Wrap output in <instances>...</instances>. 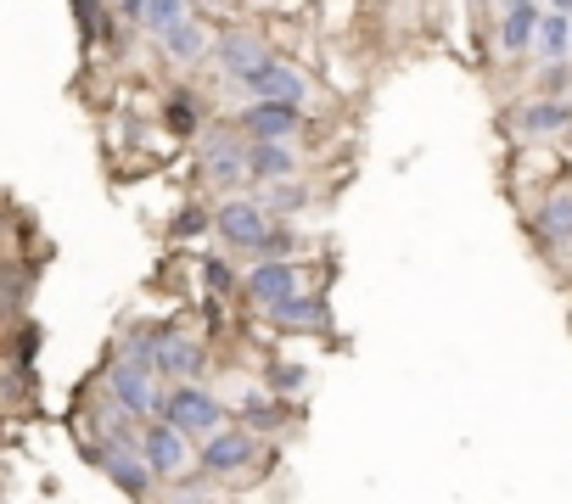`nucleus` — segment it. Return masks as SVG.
Here are the masks:
<instances>
[{
  "label": "nucleus",
  "mask_w": 572,
  "mask_h": 504,
  "mask_svg": "<svg viewBox=\"0 0 572 504\" xmlns=\"http://www.w3.org/2000/svg\"><path fill=\"white\" fill-rule=\"evenodd\" d=\"M567 118H572V107H567V101L545 95V101H528V107H522L511 124H516V135L545 140V135H561V129H567Z\"/></svg>",
  "instance_id": "nucleus-12"
},
{
  "label": "nucleus",
  "mask_w": 572,
  "mask_h": 504,
  "mask_svg": "<svg viewBox=\"0 0 572 504\" xmlns=\"http://www.w3.org/2000/svg\"><path fill=\"white\" fill-rule=\"evenodd\" d=\"M534 28H539V7H534V0H516V7H505L500 45H505V50H528V45H534Z\"/></svg>",
  "instance_id": "nucleus-17"
},
{
  "label": "nucleus",
  "mask_w": 572,
  "mask_h": 504,
  "mask_svg": "<svg viewBox=\"0 0 572 504\" xmlns=\"http://www.w3.org/2000/svg\"><path fill=\"white\" fill-rule=\"evenodd\" d=\"M567 129H572V118H567Z\"/></svg>",
  "instance_id": "nucleus-34"
},
{
  "label": "nucleus",
  "mask_w": 572,
  "mask_h": 504,
  "mask_svg": "<svg viewBox=\"0 0 572 504\" xmlns=\"http://www.w3.org/2000/svg\"><path fill=\"white\" fill-rule=\"evenodd\" d=\"M253 454H259V448H253L248 432H219V426H214L208 443H203V471H208V477H230V471H242Z\"/></svg>",
  "instance_id": "nucleus-7"
},
{
  "label": "nucleus",
  "mask_w": 572,
  "mask_h": 504,
  "mask_svg": "<svg viewBox=\"0 0 572 504\" xmlns=\"http://www.w3.org/2000/svg\"><path fill=\"white\" fill-rule=\"evenodd\" d=\"M158 415L174 426V432H214L219 426V398L208 387H174V392H158Z\"/></svg>",
  "instance_id": "nucleus-1"
},
{
  "label": "nucleus",
  "mask_w": 572,
  "mask_h": 504,
  "mask_svg": "<svg viewBox=\"0 0 572 504\" xmlns=\"http://www.w3.org/2000/svg\"><path fill=\"white\" fill-rule=\"evenodd\" d=\"M95 460H102V471L113 477V488H124V493H147L152 488V466H147V454H135L129 443H107V448H90Z\"/></svg>",
  "instance_id": "nucleus-4"
},
{
  "label": "nucleus",
  "mask_w": 572,
  "mask_h": 504,
  "mask_svg": "<svg viewBox=\"0 0 572 504\" xmlns=\"http://www.w3.org/2000/svg\"><path fill=\"white\" fill-rule=\"evenodd\" d=\"M185 7H203V0H185Z\"/></svg>",
  "instance_id": "nucleus-32"
},
{
  "label": "nucleus",
  "mask_w": 572,
  "mask_h": 504,
  "mask_svg": "<svg viewBox=\"0 0 572 504\" xmlns=\"http://www.w3.org/2000/svg\"><path fill=\"white\" fill-rule=\"evenodd\" d=\"M163 118H169L174 135H191V129H197V107H191V95H174L169 107H163Z\"/></svg>",
  "instance_id": "nucleus-22"
},
{
  "label": "nucleus",
  "mask_w": 572,
  "mask_h": 504,
  "mask_svg": "<svg viewBox=\"0 0 572 504\" xmlns=\"http://www.w3.org/2000/svg\"><path fill=\"white\" fill-rule=\"evenodd\" d=\"M270 185H275V180H270ZM270 202H275L281 214H293V208H304V191H298V185H275V191H270Z\"/></svg>",
  "instance_id": "nucleus-26"
},
{
  "label": "nucleus",
  "mask_w": 572,
  "mask_h": 504,
  "mask_svg": "<svg viewBox=\"0 0 572 504\" xmlns=\"http://www.w3.org/2000/svg\"><path fill=\"white\" fill-rule=\"evenodd\" d=\"M236 84H248L253 95H264V101H304V73L298 68H286V62H275V57H264V62H253Z\"/></svg>",
  "instance_id": "nucleus-5"
},
{
  "label": "nucleus",
  "mask_w": 572,
  "mask_h": 504,
  "mask_svg": "<svg viewBox=\"0 0 572 504\" xmlns=\"http://www.w3.org/2000/svg\"><path fill=\"white\" fill-rule=\"evenodd\" d=\"M118 7H124V18H129V23H140V0H118Z\"/></svg>",
  "instance_id": "nucleus-30"
},
{
  "label": "nucleus",
  "mask_w": 572,
  "mask_h": 504,
  "mask_svg": "<svg viewBox=\"0 0 572 504\" xmlns=\"http://www.w3.org/2000/svg\"><path fill=\"white\" fill-rule=\"evenodd\" d=\"M539 236L545 241H556V247H567L572 241V191H556L550 202H545V208H539Z\"/></svg>",
  "instance_id": "nucleus-18"
},
{
  "label": "nucleus",
  "mask_w": 572,
  "mask_h": 504,
  "mask_svg": "<svg viewBox=\"0 0 572 504\" xmlns=\"http://www.w3.org/2000/svg\"><path fill=\"white\" fill-rule=\"evenodd\" d=\"M203 225H208V219H203V214H185V219H180V236H197V230H203Z\"/></svg>",
  "instance_id": "nucleus-29"
},
{
  "label": "nucleus",
  "mask_w": 572,
  "mask_h": 504,
  "mask_svg": "<svg viewBox=\"0 0 572 504\" xmlns=\"http://www.w3.org/2000/svg\"><path fill=\"white\" fill-rule=\"evenodd\" d=\"M270 381H275V392H298V387L309 381V370H298V365H275Z\"/></svg>",
  "instance_id": "nucleus-24"
},
{
  "label": "nucleus",
  "mask_w": 572,
  "mask_h": 504,
  "mask_svg": "<svg viewBox=\"0 0 572 504\" xmlns=\"http://www.w3.org/2000/svg\"><path fill=\"white\" fill-rule=\"evenodd\" d=\"M556 12H567V18H572V0H556Z\"/></svg>",
  "instance_id": "nucleus-31"
},
{
  "label": "nucleus",
  "mask_w": 572,
  "mask_h": 504,
  "mask_svg": "<svg viewBox=\"0 0 572 504\" xmlns=\"http://www.w3.org/2000/svg\"><path fill=\"white\" fill-rule=\"evenodd\" d=\"M567 79H572V73H567V68H561V62H556V68H550V73H545V90H550V95H556V90H567Z\"/></svg>",
  "instance_id": "nucleus-28"
},
{
  "label": "nucleus",
  "mask_w": 572,
  "mask_h": 504,
  "mask_svg": "<svg viewBox=\"0 0 572 504\" xmlns=\"http://www.w3.org/2000/svg\"><path fill=\"white\" fill-rule=\"evenodd\" d=\"M298 124H304L298 101H264V95H253V107L242 113V129L253 140H293Z\"/></svg>",
  "instance_id": "nucleus-3"
},
{
  "label": "nucleus",
  "mask_w": 572,
  "mask_h": 504,
  "mask_svg": "<svg viewBox=\"0 0 572 504\" xmlns=\"http://www.w3.org/2000/svg\"><path fill=\"white\" fill-rule=\"evenodd\" d=\"M174 18H185V0H140V23H147V28H169Z\"/></svg>",
  "instance_id": "nucleus-20"
},
{
  "label": "nucleus",
  "mask_w": 572,
  "mask_h": 504,
  "mask_svg": "<svg viewBox=\"0 0 572 504\" xmlns=\"http://www.w3.org/2000/svg\"><path fill=\"white\" fill-rule=\"evenodd\" d=\"M505 7H516V0H505Z\"/></svg>",
  "instance_id": "nucleus-33"
},
{
  "label": "nucleus",
  "mask_w": 572,
  "mask_h": 504,
  "mask_svg": "<svg viewBox=\"0 0 572 504\" xmlns=\"http://www.w3.org/2000/svg\"><path fill=\"white\" fill-rule=\"evenodd\" d=\"M248 146L236 140V135H208V146H203V163H208V174L219 180V185H230V180H242L248 174Z\"/></svg>",
  "instance_id": "nucleus-15"
},
{
  "label": "nucleus",
  "mask_w": 572,
  "mask_h": 504,
  "mask_svg": "<svg viewBox=\"0 0 572 504\" xmlns=\"http://www.w3.org/2000/svg\"><path fill=\"white\" fill-rule=\"evenodd\" d=\"M242 410H248V421H264V426H270V421H275V403H270V398H264V392H259V387H253V392H248V398H242Z\"/></svg>",
  "instance_id": "nucleus-25"
},
{
  "label": "nucleus",
  "mask_w": 572,
  "mask_h": 504,
  "mask_svg": "<svg viewBox=\"0 0 572 504\" xmlns=\"http://www.w3.org/2000/svg\"><path fill=\"white\" fill-rule=\"evenodd\" d=\"M140 454H147L152 477H180V471H185V460H191V448H185V432H174L169 421L147 432V443H140Z\"/></svg>",
  "instance_id": "nucleus-10"
},
{
  "label": "nucleus",
  "mask_w": 572,
  "mask_h": 504,
  "mask_svg": "<svg viewBox=\"0 0 572 504\" xmlns=\"http://www.w3.org/2000/svg\"><path fill=\"white\" fill-rule=\"evenodd\" d=\"M214 225H219V236L225 241H236V247H259V236L270 230V219H264V202H225V208L214 214Z\"/></svg>",
  "instance_id": "nucleus-8"
},
{
  "label": "nucleus",
  "mask_w": 572,
  "mask_h": 504,
  "mask_svg": "<svg viewBox=\"0 0 572 504\" xmlns=\"http://www.w3.org/2000/svg\"><path fill=\"white\" fill-rule=\"evenodd\" d=\"M152 353H158V336H152V331H135V336L124 342V359H129V365H147V370H152Z\"/></svg>",
  "instance_id": "nucleus-23"
},
{
  "label": "nucleus",
  "mask_w": 572,
  "mask_h": 504,
  "mask_svg": "<svg viewBox=\"0 0 572 504\" xmlns=\"http://www.w3.org/2000/svg\"><path fill=\"white\" fill-rule=\"evenodd\" d=\"M248 174L253 180H293V169H298V158L286 151V140H248Z\"/></svg>",
  "instance_id": "nucleus-14"
},
{
  "label": "nucleus",
  "mask_w": 572,
  "mask_h": 504,
  "mask_svg": "<svg viewBox=\"0 0 572 504\" xmlns=\"http://www.w3.org/2000/svg\"><path fill=\"white\" fill-rule=\"evenodd\" d=\"M304 286V275L286 264V259H264L253 275H248V297L259 302V309H270V302H281V297H293Z\"/></svg>",
  "instance_id": "nucleus-11"
},
{
  "label": "nucleus",
  "mask_w": 572,
  "mask_h": 504,
  "mask_svg": "<svg viewBox=\"0 0 572 504\" xmlns=\"http://www.w3.org/2000/svg\"><path fill=\"white\" fill-rule=\"evenodd\" d=\"M73 18H79V34H84V45H95L107 34V23H102V7L95 0H73Z\"/></svg>",
  "instance_id": "nucleus-21"
},
{
  "label": "nucleus",
  "mask_w": 572,
  "mask_h": 504,
  "mask_svg": "<svg viewBox=\"0 0 572 504\" xmlns=\"http://www.w3.org/2000/svg\"><path fill=\"white\" fill-rule=\"evenodd\" d=\"M203 365H208V347L197 336H158V353H152V370L158 376L191 381V376H203Z\"/></svg>",
  "instance_id": "nucleus-6"
},
{
  "label": "nucleus",
  "mask_w": 572,
  "mask_h": 504,
  "mask_svg": "<svg viewBox=\"0 0 572 504\" xmlns=\"http://www.w3.org/2000/svg\"><path fill=\"white\" fill-rule=\"evenodd\" d=\"M270 320L275 325H293V331H325L331 325V302L325 297H304V286L293 291V297H281V302H270Z\"/></svg>",
  "instance_id": "nucleus-9"
},
{
  "label": "nucleus",
  "mask_w": 572,
  "mask_h": 504,
  "mask_svg": "<svg viewBox=\"0 0 572 504\" xmlns=\"http://www.w3.org/2000/svg\"><path fill=\"white\" fill-rule=\"evenodd\" d=\"M163 50L174 62H197L203 50H208V34H203V23H191V18H174L169 28H163Z\"/></svg>",
  "instance_id": "nucleus-16"
},
{
  "label": "nucleus",
  "mask_w": 572,
  "mask_h": 504,
  "mask_svg": "<svg viewBox=\"0 0 572 504\" xmlns=\"http://www.w3.org/2000/svg\"><path fill=\"white\" fill-rule=\"evenodd\" d=\"M107 392H113L118 410H124V415H135V421L158 415V387H152V370H147V365L118 359V365L107 370Z\"/></svg>",
  "instance_id": "nucleus-2"
},
{
  "label": "nucleus",
  "mask_w": 572,
  "mask_h": 504,
  "mask_svg": "<svg viewBox=\"0 0 572 504\" xmlns=\"http://www.w3.org/2000/svg\"><path fill=\"white\" fill-rule=\"evenodd\" d=\"M253 62H264V39H259L253 28H225V34H219V68H225L230 79H242Z\"/></svg>",
  "instance_id": "nucleus-13"
},
{
  "label": "nucleus",
  "mask_w": 572,
  "mask_h": 504,
  "mask_svg": "<svg viewBox=\"0 0 572 504\" xmlns=\"http://www.w3.org/2000/svg\"><path fill=\"white\" fill-rule=\"evenodd\" d=\"M534 45L545 50L550 62H561V57H567V45H572V23H567V12H556V18H539V28H534Z\"/></svg>",
  "instance_id": "nucleus-19"
},
{
  "label": "nucleus",
  "mask_w": 572,
  "mask_h": 504,
  "mask_svg": "<svg viewBox=\"0 0 572 504\" xmlns=\"http://www.w3.org/2000/svg\"><path fill=\"white\" fill-rule=\"evenodd\" d=\"M203 275H208V286H214V291H225V286H230V270H225V264H214V259L203 264Z\"/></svg>",
  "instance_id": "nucleus-27"
}]
</instances>
